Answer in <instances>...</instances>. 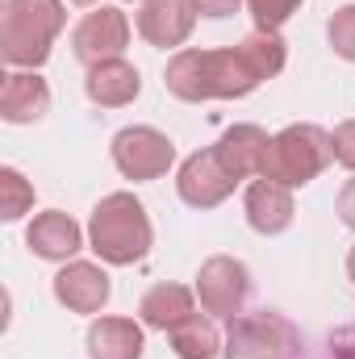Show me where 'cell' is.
I'll return each mask as SVG.
<instances>
[{"label": "cell", "mask_w": 355, "mask_h": 359, "mask_svg": "<svg viewBox=\"0 0 355 359\" xmlns=\"http://www.w3.org/2000/svg\"><path fill=\"white\" fill-rule=\"evenodd\" d=\"M335 209H339V217H343V226H351L355 230V176L339 188V201H335Z\"/></svg>", "instance_id": "25"}, {"label": "cell", "mask_w": 355, "mask_h": 359, "mask_svg": "<svg viewBox=\"0 0 355 359\" xmlns=\"http://www.w3.org/2000/svg\"><path fill=\"white\" fill-rule=\"evenodd\" d=\"M330 151H335V163H343L347 172H355V117L351 121H343V126H335V134H330Z\"/></svg>", "instance_id": "24"}, {"label": "cell", "mask_w": 355, "mask_h": 359, "mask_svg": "<svg viewBox=\"0 0 355 359\" xmlns=\"http://www.w3.org/2000/svg\"><path fill=\"white\" fill-rule=\"evenodd\" d=\"M172 351L180 359H217L222 355V334H217V326L209 318L192 313L188 322H180L172 330Z\"/></svg>", "instance_id": "19"}, {"label": "cell", "mask_w": 355, "mask_h": 359, "mask_svg": "<svg viewBox=\"0 0 355 359\" xmlns=\"http://www.w3.org/2000/svg\"><path fill=\"white\" fill-rule=\"evenodd\" d=\"M72 4H92V8H96V0H72Z\"/></svg>", "instance_id": "28"}, {"label": "cell", "mask_w": 355, "mask_h": 359, "mask_svg": "<svg viewBox=\"0 0 355 359\" xmlns=\"http://www.w3.org/2000/svg\"><path fill=\"white\" fill-rule=\"evenodd\" d=\"M29 205H34V184L17 168H0V217L17 222V217L29 213Z\"/></svg>", "instance_id": "21"}, {"label": "cell", "mask_w": 355, "mask_h": 359, "mask_svg": "<svg viewBox=\"0 0 355 359\" xmlns=\"http://www.w3.org/2000/svg\"><path fill=\"white\" fill-rule=\"evenodd\" d=\"M113 163L126 180H159L176 163V147L155 126H126L113 138Z\"/></svg>", "instance_id": "6"}, {"label": "cell", "mask_w": 355, "mask_h": 359, "mask_svg": "<svg viewBox=\"0 0 355 359\" xmlns=\"http://www.w3.org/2000/svg\"><path fill=\"white\" fill-rule=\"evenodd\" d=\"M142 347L134 318H96L88 326V359H142Z\"/></svg>", "instance_id": "18"}, {"label": "cell", "mask_w": 355, "mask_h": 359, "mask_svg": "<svg viewBox=\"0 0 355 359\" xmlns=\"http://www.w3.org/2000/svg\"><path fill=\"white\" fill-rule=\"evenodd\" d=\"M239 46H243V55L251 59V67H255L264 80H272V76H280V72H284L288 46H284V38H280V34H272V29H251Z\"/></svg>", "instance_id": "20"}, {"label": "cell", "mask_w": 355, "mask_h": 359, "mask_svg": "<svg viewBox=\"0 0 355 359\" xmlns=\"http://www.w3.org/2000/svg\"><path fill=\"white\" fill-rule=\"evenodd\" d=\"M84 92L100 109H121V104H130L142 92V80H138V67H130L126 59H105V63L88 67Z\"/></svg>", "instance_id": "16"}, {"label": "cell", "mask_w": 355, "mask_h": 359, "mask_svg": "<svg viewBox=\"0 0 355 359\" xmlns=\"http://www.w3.org/2000/svg\"><path fill=\"white\" fill-rule=\"evenodd\" d=\"M126 46H130V21L113 4H96L92 13L80 17V25L72 29V55L84 67H96L105 59H121Z\"/></svg>", "instance_id": "8"}, {"label": "cell", "mask_w": 355, "mask_h": 359, "mask_svg": "<svg viewBox=\"0 0 355 359\" xmlns=\"http://www.w3.org/2000/svg\"><path fill=\"white\" fill-rule=\"evenodd\" d=\"M239 188V176L222 163V155L209 147V151H196L180 163V176H176V192L184 205L192 209H213L222 205L230 192Z\"/></svg>", "instance_id": "9"}, {"label": "cell", "mask_w": 355, "mask_h": 359, "mask_svg": "<svg viewBox=\"0 0 355 359\" xmlns=\"http://www.w3.org/2000/svg\"><path fill=\"white\" fill-rule=\"evenodd\" d=\"M63 0H4L0 21V55L8 67L34 72L51 59V46L63 29Z\"/></svg>", "instance_id": "3"}, {"label": "cell", "mask_w": 355, "mask_h": 359, "mask_svg": "<svg viewBox=\"0 0 355 359\" xmlns=\"http://www.w3.org/2000/svg\"><path fill=\"white\" fill-rule=\"evenodd\" d=\"M192 4L201 17H230V13H239L243 0H192Z\"/></svg>", "instance_id": "26"}, {"label": "cell", "mask_w": 355, "mask_h": 359, "mask_svg": "<svg viewBox=\"0 0 355 359\" xmlns=\"http://www.w3.org/2000/svg\"><path fill=\"white\" fill-rule=\"evenodd\" d=\"M151 238H155L151 217H147V209H142V201H138L134 192H109V196L92 209L88 243L105 264L130 268V264L147 259Z\"/></svg>", "instance_id": "2"}, {"label": "cell", "mask_w": 355, "mask_h": 359, "mask_svg": "<svg viewBox=\"0 0 355 359\" xmlns=\"http://www.w3.org/2000/svg\"><path fill=\"white\" fill-rule=\"evenodd\" d=\"M326 38H330V50H335L339 59L355 63V4L335 8V17H330V25H326Z\"/></svg>", "instance_id": "22"}, {"label": "cell", "mask_w": 355, "mask_h": 359, "mask_svg": "<svg viewBox=\"0 0 355 359\" xmlns=\"http://www.w3.org/2000/svg\"><path fill=\"white\" fill-rule=\"evenodd\" d=\"M196 17L201 13H196L192 0H142V8H138V34L151 46H159V50L184 46L188 34H192V25H196Z\"/></svg>", "instance_id": "10"}, {"label": "cell", "mask_w": 355, "mask_h": 359, "mask_svg": "<svg viewBox=\"0 0 355 359\" xmlns=\"http://www.w3.org/2000/svg\"><path fill=\"white\" fill-rule=\"evenodd\" d=\"M196 297L209 318H239L251 297V271L230 255H213L196 271Z\"/></svg>", "instance_id": "7"}, {"label": "cell", "mask_w": 355, "mask_h": 359, "mask_svg": "<svg viewBox=\"0 0 355 359\" xmlns=\"http://www.w3.org/2000/svg\"><path fill=\"white\" fill-rule=\"evenodd\" d=\"M301 8V0H247V13L255 21V29H272L280 34V25Z\"/></svg>", "instance_id": "23"}, {"label": "cell", "mask_w": 355, "mask_h": 359, "mask_svg": "<svg viewBox=\"0 0 355 359\" xmlns=\"http://www.w3.org/2000/svg\"><path fill=\"white\" fill-rule=\"evenodd\" d=\"M46 109H51V88H46V80H42L38 72L13 67V72L4 76V84H0V117H4L8 126H29V121H38Z\"/></svg>", "instance_id": "14"}, {"label": "cell", "mask_w": 355, "mask_h": 359, "mask_svg": "<svg viewBox=\"0 0 355 359\" xmlns=\"http://www.w3.org/2000/svg\"><path fill=\"white\" fill-rule=\"evenodd\" d=\"M335 159L330 151V134L314 121H297L284 126L272 147H267V163H264V180H276L284 188H305L309 180H318L326 172V163Z\"/></svg>", "instance_id": "4"}, {"label": "cell", "mask_w": 355, "mask_h": 359, "mask_svg": "<svg viewBox=\"0 0 355 359\" xmlns=\"http://www.w3.org/2000/svg\"><path fill=\"white\" fill-rule=\"evenodd\" d=\"M267 147H272L267 130L251 126V121H243V126H230V130H226V134L213 142V151L222 155V163H226V168H230V172H234L239 180L264 176Z\"/></svg>", "instance_id": "15"}, {"label": "cell", "mask_w": 355, "mask_h": 359, "mask_svg": "<svg viewBox=\"0 0 355 359\" xmlns=\"http://www.w3.org/2000/svg\"><path fill=\"white\" fill-rule=\"evenodd\" d=\"M351 339H355V334H351ZM351 355H355V347H351Z\"/></svg>", "instance_id": "29"}, {"label": "cell", "mask_w": 355, "mask_h": 359, "mask_svg": "<svg viewBox=\"0 0 355 359\" xmlns=\"http://www.w3.org/2000/svg\"><path fill=\"white\" fill-rule=\"evenodd\" d=\"M163 84L176 100L201 104V100H239L264 84V76L251 67L243 46H222V50H176Z\"/></svg>", "instance_id": "1"}, {"label": "cell", "mask_w": 355, "mask_h": 359, "mask_svg": "<svg viewBox=\"0 0 355 359\" xmlns=\"http://www.w3.org/2000/svg\"><path fill=\"white\" fill-rule=\"evenodd\" d=\"M222 359H301V330L276 309L239 313L230 318Z\"/></svg>", "instance_id": "5"}, {"label": "cell", "mask_w": 355, "mask_h": 359, "mask_svg": "<svg viewBox=\"0 0 355 359\" xmlns=\"http://www.w3.org/2000/svg\"><path fill=\"white\" fill-rule=\"evenodd\" d=\"M25 243L38 259H51V264H67L80 247H84V230L63 213V209H46L29 222L25 230Z\"/></svg>", "instance_id": "13"}, {"label": "cell", "mask_w": 355, "mask_h": 359, "mask_svg": "<svg viewBox=\"0 0 355 359\" xmlns=\"http://www.w3.org/2000/svg\"><path fill=\"white\" fill-rule=\"evenodd\" d=\"M347 276L355 280V247H351V255H347Z\"/></svg>", "instance_id": "27"}, {"label": "cell", "mask_w": 355, "mask_h": 359, "mask_svg": "<svg viewBox=\"0 0 355 359\" xmlns=\"http://www.w3.org/2000/svg\"><path fill=\"white\" fill-rule=\"evenodd\" d=\"M192 313H196V297H192V288H184V284H155V288H147L142 301H138L142 326L163 330V334H172L180 322H188Z\"/></svg>", "instance_id": "17"}, {"label": "cell", "mask_w": 355, "mask_h": 359, "mask_svg": "<svg viewBox=\"0 0 355 359\" xmlns=\"http://www.w3.org/2000/svg\"><path fill=\"white\" fill-rule=\"evenodd\" d=\"M243 213L251 222L255 234H284L293 226V188L276 184V180H251L243 192Z\"/></svg>", "instance_id": "12"}, {"label": "cell", "mask_w": 355, "mask_h": 359, "mask_svg": "<svg viewBox=\"0 0 355 359\" xmlns=\"http://www.w3.org/2000/svg\"><path fill=\"white\" fill-rule=\"evenodd\" d=\"M109 292H113V284H109L100 264L76 259L55 276V301L72 313H100L109 305Z\"/></svg>", "instance_id": "11"}]
</instances>
